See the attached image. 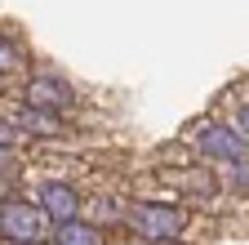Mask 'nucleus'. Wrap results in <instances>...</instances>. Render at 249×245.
I'll return each instance as SVG.
<instances>
[{
    "label": "nucleus",
    "instance_id": "obj_1",
    "mask_svg": "<svg viewBox=\"0 0 249 245\" xmlns=\"http://www.w3.org/2000/svg\"><path fill=\"white\" fill-rule=\"evenodd\" d=\"M129 227L151 236V241H174L182 227H187V214L178 205H156V201H142V205H129Z\"/></svg>",
    "mask_w": 249,
    "mask_h": 245
},
{
    "label": "nucleus",
    "instance_id": "obj_2",
    "mask_svg": "<svg viewBox=\"0 0 249 245\" xmlns=\"http://www.w3.org/2000/svg\"><path fill=\"white\" fill-rule=\"evenodd\" d=\"M192 138H196V147H200V156H209V161H227V165L249 161V147H245V138H240L231 125L205 120V125H196V130H192Z\"/></svg>",
    "mask_w": 249,
    "mask_h": 245
},
{
    "label": "nucleus",
    "instance_id": "obj_3",
    "mask_svg": "<svg viewBox=\"0 0 249 245\" xmlns=\"http://www.w3.org/2000/svg\"><path fill=\"white\" fill-rule=\"evenodd\" d=\"M45 227H49L45 209L27 205V201H5V205H0V236H5V241H18V245L40 241Z\"/></svg>",
    "mask_w": 249,
    "mask_h": 245
},
{
    "label": "nucleus",
    "instance_id": "obj_4",
    "mask_svg": "<svg viewBox=\"0 0 249 245\" xmlns=\"http://www.w3.org/2000/svg\"><path fill=\"white\" fill-rule=\"evenodd\" d=\"M27 107H40V112H62V107H71V85L67 80H58V76H36L27 85Z\"/></svg>",
    "mask_w": 249,
    "mask_h": 245
},
{
    "label": "nucleus",
    "instance_id": "obj_5",
    "mask_svg": "<svg viewBox=\"0 0 249 245\" xmlns=\"http://www.w3.org/2000/svg\"><path fill=\"white\" fill-rule=\"evenodd\" d=\"M40 209H45V219H53V223H71L76 214H80V196L67 188V183H45Z\"/></svg>",
    "mask_w": 249,
    "mask_h": 245
},
{
    "label": "nucleus",
    "instance_id": "obj_6",
    "mask_svg": "<svg viewBox=\"0 0 249 245\" xmlns=\"http://www.w3.org/2000/svg\"><path fill=\"white\" fill-rule=\"evenodd\" d=\"M165 178L174 183V188L196 192V196H213V192H218V183H213V174H209V170H169Z\"/></svg>",
    "mask_w": 249,
    "mask_h": 245
},
{
    "label": "nucleus",
    "instance_id": "obj_7",
    "mask_svg": "<svg viewBox=\"0 0 249 245\" xmlns=\"http://www.w3.org/2000/svg\"><path fill=\"white\" fill-rule=\"evenodd\" d=\"M58 245H98V232L89 223L71 219V223H58Z\"/></svg>",
    "mask_w": 249,
    "mask_h": 245
},
{
    "label": "nucleus",
    "instance_id": "obj_8",
    "mask_svg": "<svg viewBox=\"0 0 249 245\" xmlns=\"http://www.w3.org/2000/svg\"><path fill=\"white\" fill-rule=\"evenodd\" d=\"M18 125H27L31 134H53V130H58V116H53V112H40V107H27Z\"/></svg>",
    "mask_w": 249,
    "mask_h": 245
},
{
    "label": "nucleus",
    "instance_id": "obj_9",
    "mask_svg": "<svg viewBox=\"0 0 249 245\" xmlns=\"http://www.w3.org/2000/svg\"><path fill=\"white\" fill-rule=\"evenodd\" d=\"M22 58H27V54H22L18 45L0 40V72H18V67H22Z\"/></svg>",
    "mask_w": 249,
    "mask_h": 245
},
{
    "label": "nucleus",
    "instance_id": "obj_10",
    "mask_svg": "<svg viewBox=\"0 0 249 245\" xmlns=\"http://www.w3.org/2000/svg\"><path fill=\"white\" fill-rule=\"evenodd\" d=\"M236 188H240V192H249V161H240V165H236Z\"/></svg>",
    "mask_w": 249,
    "mask_h": 245
},
{
    "label": "nucleus",
    "instance_id": "obj_11",
    "mask_svg": "<svg viewBox=\"0 0 249 245\" xmlns=\"http://www.w3.org/2000/svg\"><path fill=\"white\" fill-rule=\"evenodd\" d=\"M14 138H18V130H5V125H0V147H14Z\"/></svg>",
    "mask_w": 249,
    "mask_h": 245
},
{
    "label": "nucleus",
    "instance_id": "obj_12",
    "mask_svg": "<svg viewBox=\"0 0 249 245\" xmlns=\"http://www.w3.org/2000/svg\"><path fill=\"white\" fill-rule=\"evenodd\" d=\"M236 125H240V134H249V107H240V116H236Z\"/></svg>",
    "mask_w": 249,
    "mask_h": 245
},
{
    "label": "nucleus",
    "instance_id": "obj_13",
    "mask_svg": "<svg viewBox=\"0 0 249 245\" xmlns=\"http://www.w3.org/2000/svg\"><path fill=\"white\" fill-rule=\"evenodd\" d=\"M160 245H178V236H174V241H160Z\"/></svg>",
    "mask_w": 249,
    "mask_h": 245
},
{
    "label": "nucleus",
    "instance_id": "obj_14",
    "mask_svg": "<svg viewBox=\"0 0 249 245\" xmlns=\"http://www.w3.org/2000/svg\"><path fill=\"white\" fill-rule=\"evenodd\" d=\"M27 245H45V241H27Z\"/></svg>",
    "mask_w": 249,
    "mask_h": 245
}]
</instances>
